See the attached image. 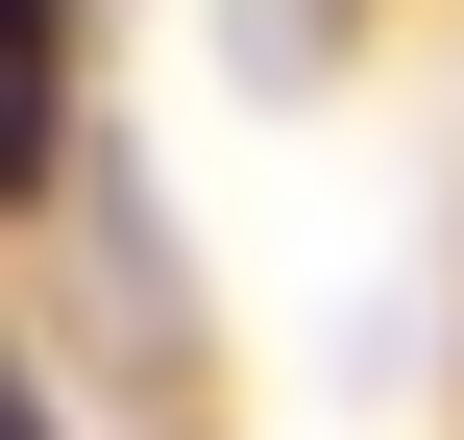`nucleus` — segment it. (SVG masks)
Wrapping results in <instances>:
<instances>
[{
	"instance_id": "f257e3e1",
	"label": "nucleus",
	"mask_w": 464,
	"mask_h": 440,
	"mask_svg": "<svg viewBox=\"0 0 464 440\" xmlns=\"http://www.w3.org/2000/svg\"><path fill=\"white\" fill-rule=\"evenodd\" d=\"M0 440H49V416H24V392H0Z\"/></svg>"
}]
</instances>
